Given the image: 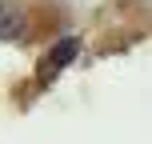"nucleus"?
<instances>
[{
  "mask_svg": "<svg viewBox=\"0 0 152 144\" xmlns=\"http://www.w3.org/2000/svg\"><path fill=\"white\" fill-rule=\"evenodd\" d=\"M16 32H20V16L0 0V36H16Z\"/></svg>",
  "mask_w": 152,
  "mask_h": 144,
  "instance_id": "obj_2",
  "label": "nucleus"
},
{
  "mask_svg": "<svg viewBox=\"0 0 152 144\" xmlns=\"http://www.w3.org/2000/svg\"><path fill=\"white\" fill-rule=\"evenodd\" d=\"M76 52H80V40H72V36H68V40H60V44L52 48V56H48V64H40V76H44V80H48V76H56L64 64H72V60H76Z\"/></svg>",
  "mask_w": 152,
  "mask_h": 144,
  "instance_id": "obj_1",
  "label": "nucleus"
}]
</instances>
